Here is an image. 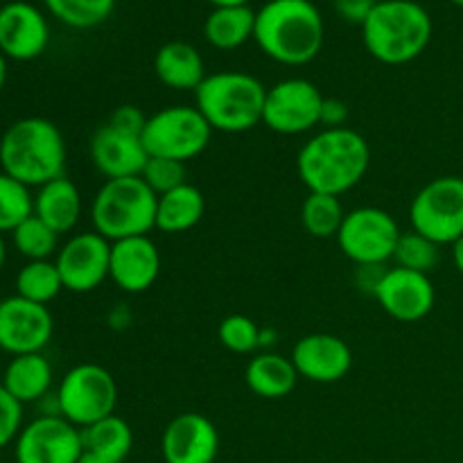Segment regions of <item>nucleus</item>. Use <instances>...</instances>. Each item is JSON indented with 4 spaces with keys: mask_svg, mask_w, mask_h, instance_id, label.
I'll use <instances>...</instances> for the list:
<instances>
[{
    "mask_svg": "<svg viewBox=\"0 0 463 463\" xmlns=\"http://www.w3.org/2000/svg\"><path fill=\"white\" fill-rule=\"evenodd\" d=\"M371 147L351 127L321 129L306 140L297 156V172L307 193L342 197L369 172Z\"/></svg>",
    "mask_w": 463,
    "mask_h": 463,
    "instance_id": "1",
    "label": "nucleus"
},
{
    "mask_svg": "<svg viewBox=\"0 0 463 463\" xmlns=\"http://www.w3.org/2000/svg\"><path fill=\"white\" fill-rule=\"evenodd\" d=\"M258 48L283 66H306L324 45V18L310 0H269L256 12Z\"/></svg>",
    "mask_w": 463,
    "mask_h": 463,
    "instance_id": "2",
    "label": "nucleus"
},
{
    "mask_svg": "<svg viewBox=\"0 0 463 463\" xmlns=\"http://www.w3.org/2000/svg\"><path fill=\"white\" fill-rule=\"evenodd\" d=\"M66 140L48 118H21L0 138V167L27 188L66 176Z\"/></svg>",
    "mask_w": 463,
    "mask_h": 463,
    "instance_id": "3",
    "label": "nucleus"
},
{
    "mask_svg": "<svg viewBox=\"0 0 463 463\" xmlns=\"http://www.w3.org/2000/svg\"><path fill=\"white\" fill-rule=\"evenodd\" d=\"M369 54L387 66H402L423 54L432 41V18L414 0H380L362 23Z\"/></svg>",
    "mask_w": 463,
    "mask_h": 463,
    "instance_id": "4",
    "label": "nucleus"
},
{
    "mask_svg": "<svg viewBox=\"0 0 463 463\" xmlns=\"http://www.w3.org/2000/svg\"><path fill=\"white\" fill-rule=\"evenodd\" d=\"M265 99L267 86L242 71L213 72L194 90V107L222 134H244L260 125Z\"/></svg>",
    "mask_w": 463,
    "mask_h": 463,
    "instance_id": "5",
    "label": "nucleus"
},
{
    "mask_svg": "<svg viewBox=\"0 0 463 463\" xmlns=\"http://www.w3.org/2000/svg\"><path fill=\"white\" fill-rule=\"evenodd\" d=\"M158 197L140 176L107 179L90 203V224L95 233L118 242L156 229Z\"/></svg>",
    "mask_w": 463,
    "mask_h": 463,
    "instance_id": "6",
    "label": "nucleus"
},
{
    "mask_svg": "<svg viewBox=\"0 0 463 463\" xmlns=\"http://www.w3.org/2000/svg\"><path fill=\"white\" fill-rule=\"evenodd\" d=\"M54 401H57L59 416H63L75 428L84 430L116 414V378L102 364L93 362L77 364L61 378Z\"/></svg>",
    "mask_w": 463,
    "mask_h": 463,
    "instance_id": "7",
    "label": "nucleus"
},
{
    "mask_svg": "<svg viewBox=\"0 0 463 463\" xmlns=\"http://www.w3.org/2000/svg\"><path fill=\"white\" fill-rule=\"evenodd\" d=\"M140 138L149 156L185 163L206 152L213 129L197 107L172 104L147 118Z\"/></svg>",
    "mask_w": 463,
    "mask_h": 463,
    "instance_id": "8",
    "label": "nucleus"
},
{
    "mask_svg": "<svg viewBox=\"0 0 463 463\" xmlns=\"http://www.w3.org/2000/svg\"><path fill=\"white\" fill-rule=\"evenodd\" d=\"M401 226L392 213L378 206H360L346 213L337 244L344 256L357 267L378 269L384 262L393 260Z\"/></svg>",
    "mask_w": 463,
    "mask_h": 463,
    "instance_id": "9",
    "label": "nucleus"
},
{
    "mask_svg": "<svg viewBox=\"0 0 463 463\" xmlns=\"http://www.w3.org/2000/svg\"><path fill=\"white\" fill-rule=\"evenodd\" d=\"M410 222L416 233L425 235L439 247L463 238V179L439 176L414 194Z\"/></svg>",
    "mask_w": 463,
    "mask_h": 463,
    "instance_id": "10",
    "label": "nucleus"
},
{
    "mask_svg": "<svg viewBox=\"0 0 463 463\" xmlns=\"http://www.w3.org/2000/svg\"><path fill=\"white\" fill-rule=\"evenodd\" d=\"M324 95L312 81L289 77L267 89L262 125L283 136H298L321 127Z\"/></svg>",
    "mask_w": 463,
    "mask_h": 463,
    "instance_id": "11",
    "label": "nucleus"
},
{
    "mask_svg": "<svg viewBox=\"0 0 463 463\" xmlns=\"http://www.w3.org/2000/svg\"><path fill=\"white\" fill-rule=\"evenodd\" d=\"M81 455V430L59 414L36 416L14 441L16 463H77Z\"/></svg>",
    "mask_w": 463,
    "mask_h": 463,
    "instance_id": "12",
    "label": "nucleus"
},
{
    "mask_svg": "<svg viewBox=\"0 0 463 463\" xmlns=\"http://www.w3.org/2000/svg\"><path fill=\"white\" fill-rule=\"evenodd\" d=\"M111 242L95 231L75 233L59 247L54 256L63 289L75 294H89L109 279Z\"/></svg>",
    "mask_w": 463,
    "mask_h": 463,
    "instance_id": "13",
    "label": "nucleus"
},
{
    "mask_svg": "<svg viewBox=\"0 0 463 463\" xmlns=\"http://www.w3.org/2000/svg\"><path fill=\"white\" fill-rule=\"evenodd\" d=\"M371 288L380 307L401 324H416L425 319L437 301L430 274L402 269V267L383 271Z\"/></svg>",
    "mask_w": 463,
    "mask_h": 463,
    "instance_id": "14",
    "label": "nucleus"
},
{
    "mask_svg": "<svg viewBox=\"0 0 463 463\" xmlns=\"http://www.w3.org/2000/svg\"><path fill=\"white\" fill-rule=\"evenodd\" d=\"M54 333L48 306L14 297L0 301V348L12 357L43 353Z\"/></svg>",
    "mask_w": 463,
    "mask_h": 463,
    "instance_id": "15",
    "label": "nucleus"
},
{
    "mask_svg": "<svg viewBox=\"0 0 463 463\" xmlns=\"http://www.w3.org/2000/svg\"><path fill=\"white\" fill-rule=\"evenodd\" d=\"M161 455L165 463H215L220 455V432L208 416L185 411L163 430Z\"/></svg>",
    "mask_w": 463,
    "mask_h": 463,
    "instance_id": "16",
    "label": "nucleus"
},
{
    "mask_svg": "<svg viewBox=\"0 0 463 463\" xmlns=\"http://www.w3.org/2000/svg\"><path fill=\"white\" fill-rule=\"evenodd\" d=\"M289 360L298 378L317 384H333L346 378L351 371L353 351L337 335L312 333L294 344Z\"/></svg>",
    "mask_w": 463,
    "mask_h": 463,
    "instance_id": "17",
    "label": "nucleus"
},
{
    "mask_svg": "<svg viewBox=\"0 0 463 463\" xmlns=\"http://www.w3.org/2000/svg\"><path fill=\"white\" fill-rule=\"evenodd\" d=\"M50 43V27L43 14L30 3H7L0 7V52L16 61L41 57Z\"/></svg>",
    "mask_w": 463,
    "mask_h": 463,
    "instance_id": "18",
    "label": "nucleus"
},
{
    "mask_svg": "<svg viewBox=\"0 0 463 463\" xmlns=\"http://www.w3.org/2000/svg\"><path fill=\"white\" fill-rule=\"evenodd\" d=\"M161 274V253L149 235L111 242L109 279L127 294H143Z\"/></svg>",
    "mask_w": 463,
    "mask_h": 463,
    "instance_id": "19",
    "label": "nucleus"
},
{
    "mask_svg": "<svg viewBox=\"0 0 463 463\" xmlns=\"http://www.w3.org/2000/svg\"><path fill=\"white\" fill-rule=\"evenodd\" d=\"M90 161L104 179H127L140 176L149 154L143 138L107 125L98 127L89 143Z\"/></svg>",
    "mask_w": 463,
    "mask_h": 463,
    "instance_id": "20",
    "label": "nucleus"
},
{
    "mask_svg": "<svg viewBox=\"0 0 463 463\" xmlns=\"http://www.w3.org/2000/svg\"><path fill=\"white\" fill-rule=\"evenodd\" d=\"M34 215L54 233H71L81 217V193L68 176L41 185L34 194Z\"/></svg>",
    "mask_w": 463,
    "mask_h": 463,
    "instance_id": "21",
    "label": "nucleus"
},
{
    "mask_svg": "<svg viewBox=\"0 0 463 463\" xmlns=\"http://www.w3.org/2000/svg\"><path fill=\"white\" fill-rule=\"evenodd\" d=\"M244 383L258 398L280 401L294 392L298 373L289 357L274 351H260L249 360L244 369Z\"/></svg>",
    "mask_w": 463,
    "mask_h": 463,
    "instance_id": "22",
    "label": "nucleus"
},
{
    "mask_svg": "<svg viewBox=\"0 0 463 463\" xmlns=\"http://www.w3.org/2000/svg\"><path fill=\"white\" fill-rule=\"evenodd\" d=\"M154 72L172 90H197L206 80L202 54L185 41H170L154 57Z\"/></svg>",
    "mask_w": 463,
    "mask_h": 463,
    "instance_id": "23",
    "label": "nucleus"
},
{
    "mask_svg": "<svg viewBox=\"0 0 463 463\" xmlns=\"http://www.w3.org/2000/svg\"><path fill=\"white\" fill-rule=\"evenodd\" d=\"M52 378L54 371L48 357L43 353H27V355L12 357L3 373V387L21 405H30L48 398Z\"/></svg>",
    "mask_w": 463,
    "mask_h": 463,
    "instance_id": "24",
    "label": "nucleus"
},
{
    "mask_svg": "<svg viewBox=\"0 0 463 463\" xmlns=\"http://www.w3.org/2000/svg\"><path fill=\"white\" fill-rule=\"evenodd\" d=\"M206 199L197 185L185 181L179 188L161 194L156 203V229L161 233H185L202 222Z\"/></svg>",
    "mask_w": 463,
    "mask_h": 463,
    "instance_id": "25",
    "label": "nucleus"
},
{
    "mask_svg": "<svg viewBox=\"0 0 463 463\" xmlns=\"http://www.w3.org/2000/svg\"><path fill=\"white\" fill-rule=\"evenodd\" d=\"M256 30V12L244 7H215L203 23V36L217 50H235L247 43Z\"/></svg>",
    "mask_w": 463,
    "mask_h": 463,
    "instance_id": "26",
    "label": "nucleus"
},
{
    "mask_svg": "<svg viewBox=\"0 0 463 463\" xmlns=\"http://www.w3.org/2000/svg\"><path fill=\"white\" fill-rule=\"evenodd\" d=\"M84 450L118 463H125L134 448V432L122 416L111 414L81 430Z\"/></svg>",
    "mask_w": 463,
    "mask_h": 463,
    "instance_id": "27",
    "label": "nucleus"
},
{
    "mask_svg": "<svg viewBox=\"0 0 463 463\" xmlns=\"http://www.w3.org/2000/svg\"><path fill=\"white\" fill-rule=\"evenodd\" d=\"M63 280L54 260H27L16 276V294L27 301L48 306L61 294Z\"/></svg>",
    "mask_w": 463,
    "mask_h": 463,
    "instance_id": "28",
    "label": "nucleus"
},
{
    "mask_svg": "<svg viewBox=\"0 0 463 463\" xmlns=\"http://www.w3.org/2000/svg\"><path fill=\"white\" fill-rule=\"evenodd\" d=\"M344 217H346V211L342 206V199L335 194L307 193L301 206V224L312 238H337Z\"/></svg>",
    "mask_w": 463,
    "mask_h": 463,
    "instance_id": "29",
    "label": "nucleus"
},
{
    "mask_svg": "<svg viewBox=\"0 0 463 463\" xmlns=\"http://www.w3.org/2000/svg\"><path fill=\"white\" fill-rule=\"evenodd\" d=\"M57 21L75 30L98 27L111 16L116 0H43Z\"/></svg>",
    "mask_w": 463,
    "mask_h": 463,
    "instance_id": "30",
    "label": "nucleus"
},
{
    "mask_svg": "<svg viewBox=\"0 0 463 463\" xmlns=\"http://www.w3.org/2000/svg\"><path fill=\"white\" fill-rule=\"evenodd\" d=\"M16 251L27 260H50L59 251V233H54L43 220L36 215L27 217L23 224L12 231Z\"/></svg>",
    "mask_w": 463,
    "mask_h": 463,
    "instance_id": "31",
    "label": "nucleus"
},
{
    "mask_svg": "<svg viewBox=\"0 0 463 463\" xmlns=\"http://www.w3.org/2000/svg\"><path fill=\"white\" fill-rule=\"evenodd\" d=\"M34 215V194L25 184L0 172V233H12Z\"/></svg>",
    "mask_w": 463,
    "mask_h": 463,
    "instance_id": "32",
    "label": "nucleus"
},
{
    "mask_svg": "<svg viewBox=\"0 0 463 463\" xmlns=\"http://www.w3.org/2000/svg\"><path fill=\"white\" fill-rule=\"evenodd\" d=\"M439 258H441L439 244L425 238V235L416 233L414 229L401 233L396 251H393L396 267H402V269L410 271H420V274H430L439 265Z\"/></svg>",
    "mask_w": 463,
    "mask_h": 463,
    "instance_id": "33",
    "label": "nucleus"
},
{
    "mask_svg": "<svg viewBox=\"0 0 463 463\" xmlns=\"http://www.w3.org/2000/svg\"><path fill=\"white\" fill-rule=\"evenodd\" d=\"M222 346L238 355H251L260 348V326L247 315H229L217 328Z\"/></svg>",
    "mask_w": 463,
    "mask_h": 463,
    "instance_id": "34",
    "label": "nucleus"
},
{
    "mask_svg": "<svg viewBox=\"0 0 463 463\" xmlns=\"http://www.w3.org/2000/svg\"><path fill=\"white\" fill-rule=\"evenodd\" d=\"M140 179L152 188L156 197H161V194L185 184V163L172 161V158L149 156L143 172H140Z\"/></svg>",
    "mask_w": 463,
    "mask_h": 463,
    "instance_id": "35",
    "label": "nucleus"
},
{
    "mask_svg": "<svg viewBox=\"0 0 463 463\" xmlns=\"http://www.w3.org/2000/svg\"><path fill=\"white\" fill-rule=\"evenodd\" d=\"M23 430V405L0 383V450L16 441Z\"/></svg>",
    "mask_w": 463,
    "mask_h": 463,
    "instance_id": "36",
    "label": "nucleus"
},
{
    "mask_svg": "<svg viewBox=\"0 0 463 463\" xmlns=\"http://www.w3.org/2000/svg\"><path fill=\"white\" fill-rule=\"evenodd\" d=\"M145 122H147V116H145L138 107H134V104L118 107L116 111L111 113V118H109V125L116 127V129H120V131H127V134H134V136L143 134Z\"/></svg>",
    "mask_w": 463,
    "mask_h": 463,
    "instance_id": "37",
    "label": "nucleus"
},
{
    "mask_svg": "<svg viewBox=\"0 0 463 463\" xmlns=\"http://www.w3.org/2000/svg\"><path fill=\"white\" fill-rule=\"evenodd\" d=\"M375 7V0H335V9L342 18H346L348 23H362L369 18L371 9Z\"/></svg>",
    "mask_w": 463,
    "mask_h": 463,
    "instance_id": "38",
    "label": "nucleus"
},
{
    "mask_svg": "<svg viewBox=\"0 0 463 463\" xmlns=\"http://www.w3.org/2000/svg\"><path fill=\"white\" fill-rule=\"evenodd\" d=\"M348 120V107L337 98H326L324 109H321V127L324 129H337V127H346Z\"/></svg>",
    "mask_w": 463,
    "mask_h": 463,
    "instance_id": "39",
    "label": "nucleus"
},
{
    "mask_svg": "<svg viewBox=\"0 0 463 463\" xmlns=\"http://www.w3.org/2000/svg\"><path fill=\"white\" fill-rule=\"evenodd\" d=\"M279 342V333L274 328H260V348L262 351H271Z\"/></svg>",
    "mask_w": 463,
    "mask_h": 463,
    "instance_id": "40",
    "label": "nucleus"
},
{
    "mask_svg": "<svg viewBox=\"0 0 463 463\" xmlns=\"http://www.w3.org/2000/svg\"><path fill=\"white\" fill-rule=\"evenodd\" d=\"M452 262H455L457 271L463 276V238H459L452 244Z\"/></svg>",
    "mask_w": 463,
    "mask_h": 463,
    "instance_id": "41",
    "label": "nucleus"
},
{
    "mask_svg": "<svg viewBox=\"0 0 463 463\" xmlns=\"http://www.w3.org/2000/svg\"><path fill=\"white\" fill-rule=\"evenodd\" d=\"M211 5H215V7H244V5H249V0H208Z\"/></svg>",
    "mask_w": 463,
    "mask_h": 463,
    "instance_id": "42",
    "label": "nucleus"
},
{
    "mask_svg": "<svg viewBox=\"0 0 463 463\" xmlns=\"http://www.w3.org/2000/svg\"><path fill=\"white\" fill-rule=\"evenodd\" d=\"M77 463H118V461L104 459V457H98V455H93V452H86L84 450V455H81V459L77 461Z\"/></svg>",
    "mask_w": 463,
    "mask_h": 463,
    "instance_id": "43",
    "label": "nucleus"
},
{
    "mask_svg": "<svg viewBox=\"0 0 463 463\" xmlns=\"http://www.w3.org/2000/svg\"><path fill=\"white\" fill-rule=\"evenodd\" d=\"M5 81H7V57L0 52V90L5 89Z\"/></svg>",
    "mask_w": 463,
    "mask_h": 463,
    "instance_id": "44",
    "label": "nucleus"
},
{
    "mask_svg": "<svg viewBox=\"0 0 463 463\" xmlns=\"http://www.w3.org/2000/svg\"><path fill=\"white\" fill-rule=\"evenodd\" d=\"M5 260H7V244H5L3 233H0V269L5 267Z\"/></svg>",
    "mask_w": 463,
    "mask_h": 463,
    "instance_id": "45",
    "label": "nucleus"
},
{
    "mask_svg": "<svg viewBox=\"0 0 463 463\" xmlns=\"http://www.w3.org/2000/svg\"><path fill=\"white\" fill-rule=\"evenodd\" d=\"M450 3H455V5H459V7H463V0H450Z\"/></svg>",
    "mask_w": 463,
    "mask_h": 463,
    "instance_id": "46",
    "label": "nucleus"
}]
</instances>
